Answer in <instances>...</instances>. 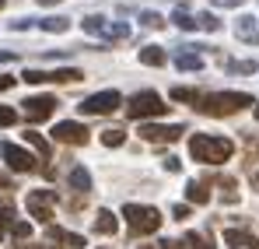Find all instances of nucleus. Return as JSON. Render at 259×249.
<instances>
[{"label": "nucleus", "mask_w": 259, "mask_h": 249, "mask_svg": "<svg viewBox=\"0 0 259 249\" xmlns=\"http://www.w3.org/2000/svg\"><path fill=\"white\" fill-rule=\"evenodd\" d=\"M56 98L53 95H32L28 102H25V116H28V123H42V120H49L53 113H56Z\"/></svg>", "instance_id": "nucleus-11"}, {"label": "nucleus", "mask_w": 259, "mask_h": 249, "mask_svg": "<svg viewBox=\"0 0 259 249\" xmlns=\"http://www.w3.org/2000/svg\"><path fill=\"white\" fill-rule=\"evenodd\" d=\"M4 4H7V0H0V7H4Z\"/></svg>", "instance_id": "nucleus-47"}, {"label": "nucleus", "mask_w": 259, "mask_h": 249, "mask_svg": "<svg viewBox=\"0 0 259 249\" xmlns=\"http://www.w3.org/2000/svg\"><path fill=\"white\" fill-rule=\"evenodd\" d=\"M137 249H161V246H137Z\"/></svg>", "instance_id": "nucleus-44"}, {"label": "nucleus", "mask_w": 259, "mask_h": 249, "mask_svg": "<svg viewBox=\"0 0 259 249\" xmlns=\"http://www.w3.org/2000/svg\"><path fill=\"white\" fill-rule=\"evenodd\" d=\"M14 120H18V113H14L11 105H0V126H11Z\"/></svg>", "instance_id": "nucleus-36"}, {"label": "nucleus", "mask_w": 259, "mask_h": 249, "mask_svg": "<svg viewBox=\"0 0 259 249\" xmlns=\"http://www.w3.org/2000/svg\"><path fill=\"white\" fill-rule=\"evenodd\" d=\"M196 28H203V32H217L221 21H217L214 11H203V14H196Z\"/></svg>", "instance_id": "nucleus-28"}, {"label": "nucleus", "mask_w": 259, "mask_h": 249, "mask_svg": "<svg viewBox=\"0 0 259 249\" xmlns=\"http://www.w3.org/2000/svg\"><path fill=\"white\" fill-rule=\"evenodd\" d=\"M46 235H49V242H63V246H84V235H74V232L56 228V225H46Z\"/></svg>", "instance_id": "nucleus-16"}, {"label": "nucleus", "mask_w": 259, "mask_h": 249, "mask_svg": "<svg viewBox=\"0 0 259 249\" xmlns=\"http://www.w3.org/2000/svg\"><path fill=\"white\" fill-rule=\"evenodd\" d=\"M0 155H4V162L14 168V172H35V168H39V158H35L32 151L18 148V144H4Z\"/></svg>", "instance_id": "nucleus-10"}, {"label": "nucleus", "mask_w": 259, "mask_h": 249, "mask_svg": "<svg viewBox=\"0 0 259 249\" xmlns=\"http://www.w3.org/2000/svg\"><path fill=\"white\" fill-rule=\"evenodd\" d=\"M123 218H126V225H130V235L133 239H144V235H154L158 228H161V210L158 207H151V204H126V207L119 210Z\"/></svg>", "instance_id": "nucleus-3"}, {"label": "nucleus", "mask_w": 259, "mask_h": 249, "mask_svg": "<svg viewBox=\"0 0 259 249\" xmlns=\"http://www.w3.org/2000/svg\"><path fill=\"white\" fill-rule=\"evenodd\" d=\"M172 21H175V25H179V28H182V32H193V28H196V18H193V14H189L186 7H175Z\"/></svg>", "instance_id": "nucleus-27"}, {"label": "nucleus", "mask_w": 259, "mask_h": 249, "mask_svg": "<svg viewBox=\"0 0 259 249\" xmlns=\"http://www.w3.org/2000/svg\"><path fill=\"white\" fill-rule=\"evenodd\" d=\"M140 25L144 28H165V18L158 11H140Z\"/></svg>", "instance_id": "nucleus-29"}, {"label": "nucleus", "mask_w": 259, "mask_h": 249, "mask_svg": "<svg viewBox=\"0 0 259 249\" xmlns=\"http://www.w3.org/2000/svg\"><path fill=\"white\" fill-rule=\"evenodd\" d=\"M116 228H119V218L109 207H102L98 218H95V232H98V235H116Z\"/></svg>", "instance_id": "nucleus-17"}, {"label": "nucleus", "mask_w": 259, "mask_h": 249, "mask_svg": "<svg viewBox=\"0 0 259 249\" xmlns=\"http://www.w3.org/2000/svg\"><path fill=\"white\" fill-rule=\"evenodd\" d=\"M11 235H14L18 242H25V239L32 235V225H28V221H18V218H14V225H11Z\"/></svg>", "instance_id": "nucleus-31"}, {"label": "nucleus", "mask_w": 259, "mask_h": 249, "mask_svg": "<svg viewBox=\"0 0 259 249\" xmlns=\"http://www.w3.org/2000/svg\"><path fill=\"white\" fill-rule=\"evenodd\" d=\"M102 35H105L109 42H119V39H126V35H130V25H126V21H105Z\"/></svg>", "instance_id": "nucleus-23"}, {"label": "nucleus", "mask_w": 259, "mask_h": 249, "mask_svg": "<svg viewBox=\"0 0 259 249\" xmlns=\"http://www.w3.org/2000/svg\"><path fill=\"white\" fill-rule=\"evenodd\" d=\"M172 98L175 102H193V105H196L200 91H196V88H172Z\"/></svg>", "instance_id": "nucleus-30"}, {"label": "nucleus", "mask_w": 259, "mask_h": 249, "mask_svg": "<svg viewBox=\"0 0 259 249\" xmlns=\"http://www.w3.org/2000/svg\"><path fill=\"white\" fill-rule=\"evenodd\" d=\"M84 74L77 70V67H60V70H25L21 74V81H28V84H74V81H81Z\"/></svg>", "instance_id": "nucleus-6"}, {"label": "nucleus", "mask_w": 259, "mask_h": 249, "mask_svg": "<svg viewBox=\"0 0 259 249\" xmlns=\"http://www.w3.org/2000/svg\"><path fill=\"white\" fill-rule=\"evenodd\" d=\"M168 60V53L161 49V46H140V63H147V67H161Z\"/></svg>", "instance_id": "nucleus-20"}, {"label": "nucleus", "mask_w": 259, "mask_h": 249, "mask_svg": "<svg viewBox=\"0 0 259 249\" xmlns=\"http://www.w3.org/2000/svg\"><path fill=\"white\" fill-rule=\"evenodd\" d=\"M7 88H14V78H7V74H0V91H7Z\"/></svg>", "instance_id": "nucleus-40"}, {"label": "nucleus", "mask_w": 259, "mask_h": 249, "mask_svg": "<svg viewBox=\"0 0 259 249\" xmlns=\"http://www.w3.org/2000/svg\"><path fill=\"white\" fill-rule=\"evenodd\" d=\"M102 144H105V148H123V144H126V130H119V126L102 130Z\"/></svg>", "instance_id": "nucleus-24"}, {"label": "nucleus", "mask_w": 259, "mask_h": 249, "mask_svg": "<svg viewBox=\"0 0 259 249\" xmlns=\"http://www.w3.org/2000/svg\"><path fill=\"white\" fill-rule=\"evenodd\" d=\"M189 155L203 165H224L235 155V140L217 137V133H193L189 137Z\"/></svg>", "instance_id": "nucleus-2"}, {"label": "nucleus", "mask_w": 259, "mask_h": 249, "mask_svg": "<svg viewBox=\"0 0 259 249\" xmlns=\"http://www.w3.org/2000/svg\"><path fill=\"white\" fill-rule=\"evenodd\" d=\"M186 197H189V204H210V190H207V183H200V179H189L186 183Z\"/></svg>", "instance_id": "nucleus-19"}, {"label": "nucleus", "mask_w": 259, "mask_h": 249, "mask_svg": "<svg viewBox=\"0 0 259 249\" xmlns=\"http://www.w3.org/2000/svg\"><path fill=\"white\" fill-rule=\"evenodd\" d=\"M67 183H70V186H74V190H77L81 197H88V193H91V172H88V168H81V165H74V168H70Z\"/></svg>", "instance_id": "nucleus-18"}, {"label": "nucleus", "mask_w": 259, "mask_h": 249, "mask_svg": "<svg viewBox=\"0 0 259 249\" xmlns=\"http://www.w3.org/2000/svg\"><path fill=\"white\" fill-rule=\"evenodd\" d=\"M42 7H56V4H63V0H39Z\"/></svg>", "instance_id": "nucleus-43"}, {"label": "nucleus", "mask_w": 259, "mask_h": 249, "mask_svg": "<svg viewBox=\"0 0 259 249\" xmlns=\"http://www.w3.org/2000/svg\"><path fill=\"white\" fill-rule=\"evenodd\" d=\"M217 186L224 190V204H238V190H235L238 183H235L231 175H221V179H217Z\"/></svg>", "instance_id": "nucleus-26"}, {"label": "nucleus", "mask_w": 259, "mask_h": 249, "mask_svg": "<svg viewBox=\"0 0 259 249\" xmlns=\"http://www.w3.org/2000/svg\"><path fill=\"white\" fill-rule=\"evenodd\" d=\"M175 249H217V246H214V239H210L207 232H186Z\"/></svg>", "instance_id": "nucleus-13"}, {"label": "nucleus", "mask_w": 259, "mask_h": 249, "mask_svg": "<svg viewBox=\"0 0 259 249\" xmlns=\"http://www.w3.org/2000/svg\"><path fill=\"white\" fill-rule=\"evenodd\" d=\"M88 130L84 123H77V120H60V123L53 126V140H60V144H70V148H81L88 144Z\"/></svg>", "instance_id": "nucleus-8"}, {"label": "nucleus", "mask_w": 259, "mask_h": 249, "mask_svg": "<svg viewBox=\"0 0 259 249\" xmlns=\"http://www.w3.org/2000/svg\"><path fill=\"white\" fill-rule=\"evenodd\" d=\"M25 140H28V144H32L35 151H39V162H49V158H53V148H49V140H46L42 133L28 130V133H25Z\"/></svg>", "instance_id": "nucleus-22"}, {"label": "nucleus", "mask_w": 259, "mask_h": 249, "mask_svg": "<svg viewBox=\"0 0 259 249\" xmlns=\"http://www.w3.org/2000/svg\"><path fill=\"white\" fill-rule=\"evenodd\" d=\"M11 225H14V210H11V207H0V239L11 232Z\"/></svg>", "instance_id": "nucleus-33"}, {"label": "nucleus", "mask_w": 259, "mask_h": 249, "mask_svg": "<svg viewBox=\"0 0 259 249\" xmlns=\"http://www.w3.org/2000/svg\"><path fill=\"white\" fill-rule=\"evenodd\" d=\"M102 28H105V18H102V14H91V18H84V32L102 35Z\"/></svg>", "instance_id": "nucleus-34"}, {"label": "nucleus", "mask_w": 259, "mask_h": 249, "mask_svg": "<svg viewBox=\"0 0 259 249\" xmlns=\"http://www.w3.org/2000/svg\"><path fill=\"white\" fill-rule=\"evenodd\" d=\"M256 249H259V246H256Z\"/></svg>", "instance_id": "nucleus-48"}, {"label": "nucleus", "mask_w": 259, "mask_h": 249, "mask_svg": "<svg viewBox=\"0 0 259 249\" xmlns=\"http://www.w3.org/2000/svg\"><path fill=\"white\" fill-rule=\"evenodd\" d=\"M11 249H63V246H56V242H14Z\"/></svg>", "instance_id": "nucleus-35"}, {"label": "nucleus", "mask_w": 259, "mask_h": 249, "mask_svg": "<svg viewBox=\"0 0 259 249\" xmlns=\"http://www.w3.org/2000/svg\"><path fill=\"white\" fill-rule=\"evenodd\" d=\"M249 105H256V98L249 91H210V95H200L193 109L203 116H235Z\"/></svg>", "instance_id": "nucleus-1"}, {"label": "nucleus", "mask_w": 259, "mask_h": 249, "mask_svg": "<svg viewBox=\"0 0 259 249\" xmlns=\"http://www.w3.org/2000/svg\"><path fill=\"white\" fill-rule=\"evenodd\" d=\"M175 67L179 70H203V56L200 53H189V46H182L175 53Z\"/></svg>", "instance_id": "nucleus-15"}, {"label": "nucleus", "mask_w": 259, "mask_h": 249, "mask_svg": "<svg viewBox=\"0 0 259 249\" xmlns=\"http://www.w3.org/2000/svg\"><path fill=\"white\" fill-rule=\"evenodd\" d=\"M35 25H39L42 32H56V35H60V32L70 28V18H63V14H49V18H39Z\"/></svg>", "instance_id": "nucleus-21"}, {"label": "nucleus", "mask_w": 259, "mask_h": 249, "mask_svg": "<svg viewBox=\"0 0 259 249\" xmlns=\"http://www.w3.org/2000/svg\"><path fill=\"white\" fill-rule=\"evenodd\" d=\"M119 105H123V95L116 88H105L98 95H88L77 109H81V116H105V113H116Z\"/></svg>", "instance_id": "nucleus-5"}, {"label": "nucleus", "mask_w": 259, "mask_h": 249, "mask_svg": "<svg viewBox=\"0 0 259 249\" xmlns=\"http://www.w3.org/2000/svg\"><path fill=\"white\" fill-rule=\"evenodd\" d=\"M228 67H231L235 74H256V70H259L256 60H238V63H228Z\"/></svg>", "instance_id": "nucleus-32"}, {"label": "nucleus", "mask_w": 259, "mask_h": 249, "mask_svg": "<svg viewBox=\"0 0 259 249\" xmlns=\"http://www.w3.org/2000/svg\"><path fill=\"white\" fill-rule=\"evenodd\" d=\"M224 242L235 246V249H256L259 246V239H252L245 228H228V232H224Z\"/></svg>", "instance_id": "nucleus-14"}, {"label": "nucleus", "mask_w": 259, "mask_h": 249, "mask_svg": "<svg viewBox=\"0 0 259 249\" xmlns=\"http://www.w3.org/2000/svg\"><path fill=\"white\" fill-rule=\"evenodd\" d=\"M217 7H242V0H214Z\"/></svg>", "instance_id": "nucleus-41"}, {"label": "nucleus", "mask_w": 259, "mask_h": 249, "mask_svg": "<svg viewBox=\"0 0 259 249\" xmlns=\"http://www.w3.org/2000/svg\"><path fill=\"white\" fill-rule=\"evenodd\" d=\"M235 35L245 42V46H256L259 42V28H256V18L252 14H242L238 21H235Z\"/></svg>", "instance_id": "nucleus-12"}, {"label": "nucleus", "mask_w": 259, "mask_h": 249, "mask_svg": "<svg viewBox=\"0 0 259 249\" xmlns=\"http://www.w3.org/2000/svg\"><path fill=\"white\" fill-rule=\"evenodd\" d=\"M25 204H28V214H32L39 225H53V204H56V190H28Z\"/></svg>", "instance_id": "nucleus-7"}, {"label": "nucleus", "mask_w": 259, "mask_h": 249, "mask_svg": "<svg viewBox=\"0 0 259 249\" xmlns=\"http://www.w3.org/2000/svg\"><path fill=\"white\" fill-rule=\"evenodd\" d=\"M256 120H259V102H256Z\"/></svg>", "instance_id": "nucleus-45"}, {"label": "nucleus", "mask_w": 259, "mask_h": 249, "mask_svg": "<svg viewBox=\"0 0 259 249\" xmlns=\"http://www.w3.org/2000/svg\"><path fill=\"white\" fill-rule=\"evenodd\" d=\"M165 168H168V172H179V168H182V162H179L175 155H168V158H165Z\"/></svg>", "instance_id": "nucleus-37"}, {"label": "nucleus", "mask_w": 259, "mask_h": 249, "mask_svg": "<svg viewBox=\"0 0 259 249\" xmlns=\"http://www.w3.org/2000/svg\"><path fill=\"white\" fill-rule=\"evenodd\" d=\"M168 109H172V105H165V98H161L158 91H137L126 102V116L137 120V123H147V120H154V116H165Z\"/></svg>", "instance_id": "nucleus-4"}, {"label": "nucleus", "mask_w": 259, "mask_h": 249, "mask_svg": "<svg viewBox=\"0 0 259 249\" xmlns=\"http://www.w3.org/2000/svg\"><path fill=\"white\" fill-rule=\"evenodd\" d=\"M14 60V53H7V49H0V63H11Z\"/></svg>", "instance_id": "nucleus-42"}, {"label": "nucleus", "mask_w": 259, "mask_h": 249, "mask_svg": "<svg viewBox=\"0 0 259 249\" xmlns=\"http://www.w3.org/2000/svg\"><path fill=\"white\" fill-rule=\"evenodd\" d=\"M256 186H259V172H256Z\"/></svg>", "instance_id": "nucleus-46"}, {"label": "nucleus", "mask_w": 259, "mask_h": 249, "mask_svg": "<svg viewBox=\"0 0 259 249\" xmlns=\"http://www.w3.org/2000/svg\"><path fill=\"white\" fill-rule=\"evenodd\" d=\"M14 190V183H11V175H0V193H11Z\"/></svg>", "instance_id": "nucleus-39"}, {"label": "nucleus", "mask_w": 259, "mask_h": 249, "mask_svg": "<svg viewBox=\"0 0 259 249\" xmlns=\"http://www.w3.org/2000/svg\"><path fill=\"white\" fill-rule=\"evenodd\" d=\"M182 133H186L182 123H168V126L165 123H140V137L151 140V144H165V140L172 144V140H179Z\"/></svg>", "instance_id": "nucleus-9"}, {"label": "nucleus", "mask_w": 259, "mask_h": 249, "mask_svg": "<svg viewBox=\"0 0 259 249\" xmlns=\"http://www.w3.org/2000/svg\"><path fill=\"white\" fill-rule=\"evenodd\" d=\"M172 214H175V221H186V218H189V207H186V204H179Z\"/></svg>", "instance_id": "nucleus-38"}, {"label": "nucleus", "mask_w": 259, "mask_h": 249, "mask_svg": "<svg viewBox=\"0 0 259 249\" xmlns=\"http://www.w3.org/2000/svg\"><path fill=\"white\" fill-rule=\"evenodd\" d=\"M242 144H245V165L259 162V133H245Z\"/></svg>", "instance_id": "nucleus-25"}]
</instances>
